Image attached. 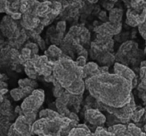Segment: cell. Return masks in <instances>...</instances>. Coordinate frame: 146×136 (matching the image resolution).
<instances>
[{
    "label": "cell",
    "mask_w": 146,
    "mask_h": 136,
    "mask_svg": "<svg viewBox=\"0 0 146 136\" xmlns=\"http://www.w3.org/2000/svg\"><path fill=\"white\" fill-rule=\"evenodd\" d=\"M7 135L8 136H24L23 135L19 133L17 131H16V130H14V128H13L12 125H11V126H9V128L8 132H7Z\"/></svg>",
    "instance_id": "8"
},
{
    "label": "cell",
    "mask_w": 146,
    "mask_h": 136,
    "mask_svg": "<svg viewBox=\"0 0 146 136\" xmlns=\"http://www.w3.org/2000/svg\"><path fill=\"white\" fill-rule=\"evenodd\" d=\"M68 136H94L87 128H74L69 131Z\"/></svg>",
    "instance_id": "5"
},
{
    "label": "cell",
    "mask_w": 146,
    "mask_h": 136,
    "mask_svg": "<svg viewBox=\"0 0 146 136\" xmlns=\"http://www.w3.org/2000/svg\"><path fill=\"white\" fill-rule=\"evenodd\" d=\"M44 96L41 92H38L34 95H31L27 98L21 105V109L24 114L36 113V111L42 104Z\"/></svg>",
    "instance_id": "2"
},
{
    "label": "cell",
    "mask_w": 146,
    "mask_h": 136,
    "mask_svg": "<svg viewBox=\"0 0 146 136\" xmlns=\"http://www.w3.org/2000/svg\"><path fill=\"white\" fill-rule=\"evenodd\" d=\"M10 126H9L8 122L3 120L0 121V136H8L7 132Z\"/></svg>",
    "instance_id": "6"
},
{
    "label": "cell",
    "mask_w": 146,
    "mask_h": 136,
    "mask_svg": "<svg viewBox=\"0 0 146 136\" xmlns=\"http://www.w3.org/2000/svg\"><path fill=\"white\" fill-rule=\"evenodd\" d=\"M94 136H114L112 133L110 131H107V130H104L101 128H98L96 130V132L95 133Z\"/></svg>",
    "instance_id": "7"
},
{
    "label": "cell",
    "mask_w": 146,
    "mask_h": 136,
    "mask_svg": "<svg viewBox=\"0 0 146 136\" xmlns=\"http://www.w3.org/2000/svg\"><path fill=\"white\" fill-rule=\"evenodd\" d=\"M86 119L91 124L94 125V126H101V125L104 124L106 122V117L100 113L98 110H94V109H91V110H88L86 112L85 114Z\"/></svg>",
    "instance_id": "4"
},
{
    "label": "cell",
    "mask_w": 146,
    "mask_h": 136,
    "mask_svg": "<svg viewBox=\"0 0 146 136\" xmlns=\"http://www.w3.org/2000/svg\"><path fill=\"white\" fill-rule=\"evenodd\" d=\"M13 128L16 131L24 136H31V126L32 125L29 123L24 116H20L17 118L14 124H12Z\"/></svg>",
    "instance_id": "3"
},
{
    "label": "cell",
    "mask_w": 146,
    "mask_h": 136,
    "mask_svg": "<svg viewBox=\"0 0 146 136\" xmlns=\"http://www.w3.org/2000/svg\"><path fill=\"white\" fill-rule=\"evenodd\" d=\"M88 89L95 97L109 107L120 108L127 103L128 83L119 76H94L90 80Z\"/></svg>",
    "instance_id": "1"
}]
</instances>
